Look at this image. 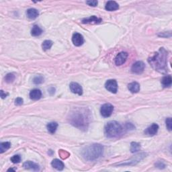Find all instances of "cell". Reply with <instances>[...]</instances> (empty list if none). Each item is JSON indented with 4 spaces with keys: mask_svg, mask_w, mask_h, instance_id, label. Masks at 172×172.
<instances>
[{
    "mask_svg": "<svg viewBox=\"0 0 172 172\" xmlns=\"http://www.w3.org/2000/svg\"><path fill=\"white\" fill-rule=\"evenodd\" d=\"M26 15L28 18L31 19V20H34L36 19L39 15V12L37 10L34 9V8H30L26 12Z\"/></svg>",
    "mask_w": 172,
    "mask_h": 172,
    "instance_id": "obj_18",
    "label": "cell"
},
{
    "mask_svg": "<svg viewBox=\"0 0 172 172\" xmlns=\"http://www.w3.org/2000/svg\"><path fill=\"white\" fill-rule=\"evenodd\" d=\"M114 111V106L110 103H104L100 109L101 115L104 118L110 117Z\"/></svg>",
    "mask_w": 172,
    "mask_h": 172,
    "instance_id": "obj_6",
    "label": "cell"
},
{
    "mask_svg": "<svg viewBox=\"0 0 172 172\" xmlns=\"http://www.w3.org/2000/svg\"><path fill=\"white\" fill-rule=\"evenodd\" d=\"M155 166H156L157 168H159V169H163L165 168V164L162 162H158L156 163H155Z\"/></svg>",
    "mask_w": 172,
    "mask_h": 172,
    "instance_id": "obj_33",
    "label": "cell"
},
{
    "mask_svg": "<svg viewBox=\"0 0 172 172\" xmlns=\"http://www.w3.org/2000/svg\"><path fill=\"white\" fill-rule=\"evenodd\" d=\"M72 42L75 46H80L81 45H82L84 42L83 37L81 34L75 32V33L73 34V35Z\"/></svg>",
    "mask_w": 172,
    "mask_h": 172,
    "instance_id": "obj_11",
    "label": "cell"
},
{
    "mask_svg": "<svg viewBox=\"0 0 172 172\" xmlns=\"http://www.w3.org/2000/svg\"><path fill=\"white\" fill-rule=\"evenodd\" d=\"M168 52L164 48H161L157 53L150 57L148 62L155 70L163 72L168 71Z\"/></svg>",
    "mask_w": 172,
    "mask_h": 172,
    "instance_id": "obj_1",
    "label": "cell"
},
{
    "mask_svg": "<svg viewBox=\"0 0 172 172\" xmlns=\"http://www.w3.org/2000/svg\"><path fill=\"white\" fill-rule=\"evenodd\" d=\"M166 127H167L168 129L171 131L172 129V121H171V118H168L166 119Z\"/></svg>",
    "mask_w": 172,
    "mask_h": 172,
    "instance_id": "obj_30",
    "label": "cell"
},
{
    "mask_svg": "<svg viewBox=\"0 0 172 172\" xmlns=\"http://www.w3.org/2000/svg\"><path fill=\"white\" fill-rule=\"evenodd\" d=\"M102 20L100 18H98L95 16H90L89 18H84L82 20V23L83 24H99Z\"/></svg>",
    "mask_w": 172,
    "mask_h": 172,
    "instance_id": "obj_14",
    "label": "cell"
},
{
    "mask_svg": "<svg viewBox=\"0 0 172 172\" xmlns=\"http://www.w3.org/2000/svg\"><path fill=\"white\" fill-rule=\"evenodd\" d=\"M106 89L111 93L116 94L118 91V84L115 80H109L105 83Z\"/></svg>",
    "mask_w": 172,
    "mask_h": 172,
    "instance_id": "obj_8",
    "label": "cell"
},
{
    "mask_svg": "<svg viewBox=\"0 0 172 172\" xmlns=\"http://www.w3.org/2000/svg\"><path fill=\"white\" fill-rule=\"evenodd\" d=\"M42 97V92L40 89H34L30 92V98L33 100H40Z\"/></svg>",
    "mask_w": 172,
    "mask_h": 172,
    "instance_id": "obj_15",
    "label": "cell"
},
{
    "mask_svg": "<svg viewBox=\"0 0 172 172\" xmlns=\"http://www.w3.org/2000/svg\"><path fill=\"white\" fill-rule=\"evenodd\" d=\"M106 10L110 12L115 11L119 9V5L114 1H109L106 5Z\"/></svg>",
    "mask_w": 172,
    "mask_h": 172,
    "instance_id": "obj_17",
    "label": "cell"
},
{
    "mask_svg": "<svg viewBox=\"0 0 172 172\" xmlns=\"http://www.w3.org/2000/svg\"><path fill=\"white\" fill-rule=\"evenodd\" d=\"M15 75L14 74H13V73H8L6 75H5V81H6L7 83H12L13 81L15 80Z\"/></svg>",
    "mask_w": 172,
    "mask_h": 172,
    "instance_id": "obj_26",
    "label": "cell"
},
{
    "mask_svg": "<svg viewBox=\"0 0 172 172\" xmlns=\"http://www.w3.org/2000/svg\"><path fill=\"white\" fill-rule=\"evenodd\" d=\"M11 147V143L10 142H4V143H1L0 144V153H3L7 150L9 149Z\"/></svg>",
    "mask_w": 172,
    "mask_h": 172,
    "instance_id": "obj_24",
    "label": "cell"
},
{
    "mask_svg": "<svg viewBox=\"0 0 172 172\" xmlns=\"http://www.w3.org/2000/svg\"><path fill=\"white\" fill-rule=\"evenodd\" d=\"M105 134L108 138H116L123 133L122 125L116 121L108 122L105 126Z\"/></svg>",
    "mask_w": 172,
    "mask_h": 172,
    "instance_id": "obj_4",
    "label": "cell"
},
{
    "mask_svg": "<svg viewBox=\"0 0 172 172\" xmlns=\"http://www.w3.org/2000/svg\"><path fill=\"white\" fill-rule=\"evenodd\" d=\"M23 167L24 169H26V170H32L35 171L40 170L39 165L37 163L31 162V161H28V162L24 163L23 164Z\"/></svg>",
    "mask_w": 172,
    "mask_h": 172,
    "instance_id": "obj_13",
    "label": "cell"
},
{
    "mask_svg": "<svg viewBox=\"0 0 172 172\" xmlns=\"http://www.w3.org/2000/svg\"><path fill=\"white\" fill-rule=\"evenodd\" d=\"M23 99L21 98H16V100H15V104L17 105V106H20L23 103Z\"/></svg>",
    "mask_w": 172,
    "mask_h": 172,
    "instance_id": "obj_32",
    "label": "cell"
},
{
    "mask_svg": "<svg viewBox=\"0 0 172 172\" xmlns=\"http://www.w3.org/2000/svg\"><path fill=\"white\" fill-rule=\"evenodd\" d=\"M128 89H129V91L131 93L135 94V93H138L140 91V85H139L138 83L134 81V82L130 83L128 85Z\"/></svg>",
    "mask_w": 172,
    "mask_h": 172,
    "instance_id": "obj_19",
    "label": "cell"
},
{
    "mask_svg": "<svg viewBox=\"0 0 172 172\" xmlns=\"http://www.w3.org/2000/svg\"><path fill=\"white\" fill-rule=\"evenodd\" d=\"M51 165H52V167L59 171L63 170L65 168L64 163H63L61 161H60L59 159H54L53 160V162H51Z\"/></svg>",
    "mask_w": 172,
    "mask_h": 172,
    "instance_id": "obj_16",
    "label": "cell"
},
{
    "mask_svg": "<svg viewBox=\"0 0 172 172\" xmlns=\"http://www.w3.org/2000/svg\"><path fill=\"white\" fill-rule=\"evenodd\" d=\"M126 127H127V129H130V130H133L135 129V126L132 124V123H127L126 124Z\"/></svg>",
    "mask_w": 172,
    "mask_h": 172,
    "instance_id": "obj_34",
    "label": "cell"
},
{
    "mask_svg": "<svg viewBox=\"0 0 172 172\" xmlns=\"http://www.w3.org/2000/svg\"><path fill=\"white\" fill-rule=\"evenodd\" d=\"M53 42H52L51 40H45L42 45V47L43 48V50L46 51V50H48V49H50L51 48V46H53Z\"/></svg>",
    "mask_w": 172,
    "mask_h": 172,
    "instance_id": "obj_25",
    "label": "cell"
},
{
    "mask_svg": "<svg viewBox=\"0 0 172 172\" xmlns=\"http://www.w3.org/2000/svg\"><path fill=\"white\" fill-rule=\"evenodd\" d=\"M171 82H172V79H171V75L165 76V77H163L162 80V85L163 87H165L171 86Z\"/></svg>",
    "mask_w": 172,
    "mask_h": 172,
    "instance_id": "obj_20",
    "label": "cell"
},
{
    "mask_svg": "<svg viewBox=\"0 0 172 172\" xmlns=\"http://www.w3.org/2000/svg\"><path fill=\"white\" fill-rule=\"evenodd\" d=\"M146 153H142L138 154L135 155V157H133V158L129 161H126L124 163H120L115 164L114 165H118V166H123V165H136V163H138V162H140L141 160H143L144 157H146Z\"/></svg>",
    "mask_w": 172,
    "mask_h": 172,
    "instance_id": "obj_5",
    "label": "cell"
},
{
    "mask_svg": "<svg viewBox=\"0 0 172 172\" xmlns=\"http://www.w3.org/2000/svg\"><path fill=\"white\" fill-rule=\"evenodd\" d=\"M59 154L60 155V157L63 158V159H66V158L69 156V153L66 151H64V150H60Z\"/></svg>",
    "mask_w": 172,
    "mask_h": 172,
    "instance_id": "obj_29",
    "label": "cell"
},
{
    "mask_svg": "<svg viewBox=\"0 0 172 172\" xmlns=\"http://www.w3.org/2000/svg\"><path fill=\"white\" fill-rule=\"evenodd\" d=\"M158 130H159V126L157 124L153 123L144 130V134L149 136H153L157 133Z\"/></svg>",
    "mask_w": 172,
    "mask_h": 172,
    "instance_id": "obj_12",
    "label": "cell"
},
{
    "mask_svg": "<svg viewBox=\"0 0 172 172\" xmlns=\"http://www.w3.org/2000/svg\"><path fill=\"white\" fill-rule=\"evenodd\" d=\"M69 87L71 91L73 94H77L79 95H81L83 94V89L80 84L76 82H71L70 83Z\"/></svg>",
    "mask_w": 172,
    "mask_h": 172,
    "instance_id": "obj_10",
    "label": "cell"
},
{
    "mask_svg": "<svg viewBox=\"0 0 172 172\" xmlns=\"http://www.w3.org/2000/svg\"><path fill=\"white\" fill-rule=\"evenodd\" d=\"M11 162L13 163H18L20 162L21 161V157L19 155H13L12 157H11Z\"/></svg>",
    "mask_w": 172,
    "mask_h": 172,
    "instance_id": "obj_28",
    "label": "cell"
},
{
    "mask_svg": "<svg viewBox=\"0 0 172 172\" xmlns=\"http://www.w3.org/2000/svg\"><path fill=\"white\" fill-rule=\"evenodd\" d=\"M7 171H15V170H13V169L11 168V169H9V170H8Z\"/></svg>",
    "mask_w": 172,
    "mask_h": 172,
    "instance_id": "obj_36",
    "label": "cell"
},
{
    "mask_svg": "<svg viewBox=\"0 0 172 172\" xmlns=\"http://www.w3.org/2000/svg\"><path fill=\"white\" fill-rule=\"evenodd\" d=\"M33 82L34 84H40L44 82V77L41 75H38L34 78Z\"/></svg>",
    "mask_w": 172,
    "mask_h": 172,
    "instance_id": "obj_27",
    "label": "cell"
},
{
    "mask_svg": "<svg viewBox=\"0 0 172 172\" xmlns=\"http://www.w3.org/2000/svg\"><path fill=\"white\" fill-rule=\"evenodd\" d=\"M71 122L75 127L81 129H86L88 125V117L86 112L77 110L72 114L70 118Z\"/></svg>",
    "mask_w": 172,
    "mask_h": 172,
    "instance_id": "obj_3",
    "label": "cell"
},
{
    "mask_svg": "<svg viewBox=\"0 0 172 172\" xmlns=\"http://www.w3.org/2000/svg\"><path fill=\"white\" fill-rule=\"evenodd\" d=\"M145 65L143 61H136L131 67V71L135 74H141L144 71Z\"/></svg>",
    "mask_w": 172,
    "mask_h": 172,
    "instance_id": "obj_7",
    "label": "cell"
},
{
    "mask_svg": "<svg viewBox=\"0 0 172 172\" xmlns=\"http://www.w3.org/2000/svg\"><path fill=\"white\" fill-rule=\"evenodd\" d=\"M141 149L140 143L136 142H132L130 144V151L131 153H136Z\"/></svg>",
    "mask_w": 172,
    "mask_h": 172,
    "instance_id": "obj_23",
    "label": "cell"
},
{
    "mask_svg": "<svg viewBox=\"0 0 172 172\" xmlns=\"http://www.w3.org/2000/svg\"><path fill=\"white\" fill-rule=\"evenodd\" d=\"M57 127H58V124L55 122H52L47 124L48 131L51 134H54L56 132Z\"/></svg>",
    "mask_w": 172,
    "mask_h": 172,
    "instance_id": "obj_21",
    "label": "cell"
},
{
    "mask_svg": "<svg viewBox=\"0 0 172 172\" xmlns=\"http://www.w3.org/2000/svg\"><path fill=\"white\" fill-rule=\"evenodd\" d=\"M103 147L100 144H92L86 147L83 150V157L87 161L92 162L102 156Z\"/></svg>",
    "mask_w": 172,
    "mask_h": 172,
    "instance_id": "obj_2",
    "label": "cell"
},
{
    "mask_svg": "<svg viewBox=\"0 0 172 172\" xmlns=\"http://www.w3.org/2000/svg\"><path fill=\"white\" fill-rule=\"evenodd\" d=\"M86 4H88L90 6L92 7H95L97 6L98 5V1H95V0H91V1H87Z\"/></svg>",
    "mask_w": 172,
    "mask_h": 172,
    "instance_id": "obj_31",
    "label": "cell"
},
{
    "mask_svg": "<svg viewBox=\"0 0 172 172\" xmlns=\"http://www.w3.org/2000/svg\"><path fill=\"white\" fill-rule=\"evenodd\" d=\"M42 33V30L39 26L34 25L31 31V34L33 36H39Z\"/></svg>",
    "mask_w": 172,
    "mask_h": 172,
    "instance_id": "obj_22",
    "label": "cell"
},
{
    "mask_svg": "<svg viewBox=\"0 0 172 172\" xmlns=\"http://www.w3.org/2000/svg\"><path fill=\"white\" fill-rule=\"evenodd\" d=\"M128 58V53L126 52H121L118 53L115 58V64L117 66L123 65Z\"/></svg>",
    "mask_w": 172,
    "mask_h": 172,
    "instance_id": "obj_9",
    "label": "cell"
},
{
    "mask_svg": "<svg viewBox=\"0 0 172 172\" xmlns=\"http://www.w3.org/2000/svg\"><path fill=\"white\" fill-rule=\"evenodd\" d=\"M7 95H8L7 93H6V94H5V93H4V92L3 91V90H1V97L2 99H4V98H6Z\"/></svg>",
    "mask_w": 172,
    "mask_h": 172,
    "instance_id": "obj_35",
    "label": "cell"
}]
</instances>
